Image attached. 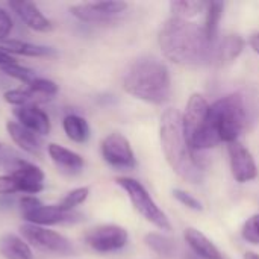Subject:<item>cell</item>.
Wrapping results in <instances>:
<instances>
[{
  "label": "cell",
  "instance_id": "3957f363",
  "mask_svg": "<svg viewBox=\"0 0 259 259\" xmlns=\"http://www.w3.org/2000/svg\"><path fill=\"white\" fill-rule=\"evenodd\" d=\"M123 88L135 99L152 105H164L171 96L170 71L167 65L156 58H140L127 68Z\"/></svg>",
  "mask_w": 259,
  "mask_h": 259
},
{
  "label": "cell",
  "instance_id": "484cf974",
  "mask_svg": "<svg viewBox=\"0 0 259 259\" xmlns=\"http://www.w3.org/2000/svg\"><path fill=\"white\" fill-rule=\"evenodd\" d=\"M27 88H30L33 93H36L44 102L52 100V99L58 94V91H59L58 85H56L53 80L46 79V77H39V76H38L32 83H29Z\"/></svg>",
  "mask_w": 259,
  "mask_h": 259
},
{
  "label": "cell",
  "instance_id": "ffe728a7",
  "mask_svg": "<svg viewBox=\"0 0 259 259\" xmlns=\"http://www.w3.org/2000/svg\"><path fill=\"white\" fill-rule=\"evenodd\" d=\"M188 246L193 249V252L196 255H199L203 259H223V255L220 253V250L215 247V244L206 237L203 235L200 231L194 229V228H188L185 229L184 234Z\"/></svg>",
  "mask_w": 259,
  "mask_h": 259
},
{
  "label": "cell",
  "instance_id": "ac0fdd59",
  "mask_svg": "<svg viewBox=\"0 0 259 259\" xmlns=\"http://www.w3.org/2000/svg\"><path fill=\"white\" fill-rule=\"evenodd\" d=\"M47 152H49V156L52 158V161L55 162V165L67 175H76L83 168V158L79 153L64 147V146L52 143V144H49Z\"/></svg>",
  "mask_w": 259,
  "mask_h": 259
},
{
  "label": "cell",
  "instance_id": "8d00e7d4",
  "mask_svg": "<svg viewBox=\"0 0 259 259\" xmlns=\"http://www.w3.org/2000/svg\"><path fill=\"white\" fill-rule=\"evenodd\" d=\"M0 149H2V144H0Z\"/></svg>",
  "mask_w": 259,
  "mask_h": 259
},
{
  "label": "cell",
  "instance_id": "2e32d148",
  "mask_svg": "<svg viewBox=\"0 0 259 259\" xmlns=\"http://www.w3.org/2000/svg\"><path fill=\"white\" fill-rule=\"evenodd\" d=\"M6 131L12 141L26 153L33 155V156H41L42 155V141L41 137L36 135L35 132L26 129L17 121H8L6 123Z\"/></svg>",
  "mask_w": 259,
  "mask_h": 259
},
{
  "label": "cell",
  "instance_id": "5bb4252c",
  "mask_svg": "<svg viewBox=\"0 0 259 259\" xmlns=\"http://www.w3.org/2000/svg\"><path fill=\"white\" fill-rule=\"evenodd\" d=\"M8 6L14 11V14L32 30L36 32H50L53 24L52 21L39 11V8L32 2H9Z\"/></svg>",
  "mask_w": 259,
  "mask_h": 259
},
{
  "label": "cell",
  "instance_id": "7c38bea8",
  "mask_svg": "<svg viewBox=\"0 0 259 259\" xmlns=\"http://www.w3.org/2000/svg\"><path fill=\"white\" fill-rule=\"evenodd\" d=\"M23 219L29 225L35 226H52V225H73L79 223L83 215L76 211H64L58 205H38L32 211L23 212Z\"/></svg>",
  "mask_w": 259,
  "mask_h": 259
},
{
  "label": "cell",
  "instance_id": "f1b7e54d",
  "mask_svg": "<svg viewBox=\"0 0 259 259\" xmlns=\"http://www.w3.org/2000/svg\"><path fill=\"white\" fill-rule=\"evenodd\" d=\"M146 243L152 250H155L156 253L164 255V256H170L175 252L173 241L168 240L167 237H162V235H158V234H149L146 237Z\"/></svg>",
  "mask_w": 259,
  "mask_h": 259
},
{
  "label": "cell",
  "instance_id": "836d02e7",
  "mask_svg": "<svg viewBox=\"0 0 259 259\" xmlns=\"http://www.w3.org/2000/svg\"><path fill=\"white\" fill-rule=\"evenodd\" d=\"M15 62H17V59H15L12 55H9V53H6V52L0 50V68H2V67H5V65L15 64Z\"/></svg>",
  "mask_w": 259,
  "mask_h": 259
},
{
  "label": "cell",
  "instance_id": "5b68a950",
  "mask_svg": "<svg viewBox=\"0 0 259 259\" xmlns=\"http://www.w3.org/2000/svg\"><path fill=\"white\" fill-rule=\"evenodd\" d=\"M115 182H117L118 187H121L124 190V193L127 194L131 203L134 205V208L149 223L156 226L159 231H164V232L171 231V223H170L168 217L156 205V202L152 199V196L147 193V190L138 181H135L132 178H118Z\"/></svg>",
  "mask_w": 259,
  "mask_h": 259
},
{
  "label": "cell",
  "instance_id": "30bf717a",
  "mask_svg": "<svg viewBox=\"0 0 259 259\" xmlns=\"http://www.w3.org/2000/svg\"><path fill=\"white\" fill-rule=\"evenodd\" d=\"M103 159L114 168L132 170L137 165V159L131 143L121 134H109L105 137L100 146Z\"/></svg>",
  "mask_w": 259,
  "mask_h": 259
},
{
  "label": "cell",
  "instance_id": "d6a6232c",
  "mask_svg": "<svg viewBox=\"0 0 259 259\" xmlns=\"http://www.w3.org/2000/svg\"><path fill=\"white\" fill-rule=\"evenodd\" d=\"M12 18L11 15L8 14V11H5L2 6H0V39H5V38H9V33L12 30Z\"/></svg>",
  "mask_w": 259,
  "mask_h": 259
},
{
  "label": "cell",
  "instance_id": "8fae6325",
  "mask_svg": "<svg viewBox=\"0 0 259 259\" xmlns=\"http://www.w3.org/2000/svg\"><path fill=\"white\" fill-rule=\"evenodd\" d=\"M20 185V191L26 194H36L44 188V173L35 164L20 158L18 155L5 167Z\"/></svg>",
  "mask_w": 259,
  "mask_h": 259
},
{
  "label": "cell",
  "instance_id": "6da1fadb",
  "mask_svg": "<svg viewBox=\"0 0 259 259\" xmlns=\"http://www.w3.org/2000/svg\"><path fill=\"white\" fill-rule=\"evenodd\" d=\"M215 41L205 35L203 26L176 17L162 24L158 36L164 56L181 65H214Z\"/></svg>",
  "mask_w": 259,
  "mask_h": 259
},
{
  "label": "cell",
  "instance_id": "603a6c76",
  "mask_svg": "<svg viewBox=\"0 0 259 259\" xmlns=\"http://www.w3.org/2000/svg\"><path fill=\"white\" fill-rule=\"evenodd\" d=\"M223 9H225V3L222 2H209L206 5L203 30L211 41H215L219 38V24L223 17Z\"/></svg>",
  "mask_w": 259,
  "mask_h": 259
},
{
  "label": "cell",
  "instance_id": "7402d4cb",
  "mask_svg": "<svg viewBox=\"0 0 259 259\" xmlns=\"http://www.w3.org/2000/svg\"><path fill=\"white\" fill-rule=\"evenodd\" d=\"M62 127H64L65 135L74 143H80V144L87 143L90 135H91V131H90L87 120L82 118L80 115H76V114L67 115L62 121Z\"/></svg>",
  "mask_w": 259,
  "mask_h": 259
},
{
  "label": "cell",
  "instance_id": "4fadbf2b",
  "mask_svg": "<svg viewBox=\"0 0 259 259\" xmlns=\"http://www.w3.org/2000/svg\"><path fill=\"white\" fill-rule=\"evenodd\" d=\"M228 152H229L232 176L235 178L237 182L246 184L258 176V167L253 159V155L243 143L240 141L231 143L228 146Z\"/></svg>",
  "mask_w": 259,
  "mask_h": 259
},
{
  "label": "cell",
  "instance_id": "52a82bcc",
  "mask_svg": "<svg viewBox=\"0 0 259 259\" xmlns=\"http://www.w3.org/2000/svg\"><path fill=\"white\" fill-rule=\"evenodd\" d=\"M20 232L26 243H30L33 247L42 252L61 255V256H68L74 253V246L71 244V241L64 235H61L59 232L29 223L23 225L20 228Z\"/></svg>",
  "mask_w": 259,
  "mask_h": 259
},
{
  "label": "cell",
  "instance_id": "ba28073f",
  "mask_svg": "<svg viewBox=\"0 0 259 259\" xmlns=\"http://www.w3.org/2000/svg\"><path fill=\"white\" fill-rule=\"evenodd\" d=\"M127 9L126 2H85L70 8V12L83 23L103 24L111 23L124 14Z\"/></svg>",
  "mask_w": 259,
  "mask_h": 259
},
{
  "label": "cell",
  "instance_id": "8992f818",
  "mask_svg": "<svg viewBox=\"0 0 259 259\" xmlns=\"http://www.w3.org/2000/svg\"><path fill=\"white\" fill-rule=\"evenodd\" d=\"M208 111H209V103L202 94L196 93L190 97L187 109L182 114L184 132H185L188 144L191 146L194 152L203 150Z\"/></svg>",
  "mask_w": 259,
  "mask_h": 259
},
{
  "label": "cell",
  "instance_id": "e575fe53",
  "mask_svg": "<svg viewBox=\"0 0 259 259\" xmlns=\"http://www.w3.org/2000/svg\"><path fill=\"white\" fill-rule=\"evenodd\" d=\"M249 44H250V47L256 52L259 55V32L256 33H253L252 36H250V39H249Z\"/></svg>",
  "mask_w": 259,
  "mask_h": 259
},
{
  "label": "cell",
  "instance_id": "d4e9b609",
  "mask_svg": "<svg viewBox=\"0 0 259 259\" xmlns=\"http://www.w3.org/2000/svg\"><path fill=\"white\" fill-rule=\"evenodd\" d=\"M206 2H197V0H179V2H170V11L173 12V17L188 20L200 12L206 11Z\"/></svg>",
  "mask_w": 259,
  "mask_h": 259
},
{
  "label": "cell",
  "instance_id": "4dcf8cb0",
  "mask_svg": "<svg viewBox=\"0 0 259 259\" xmlns=\"http://www.w3.org/2000/svg\"><path fill=\"white\" fill-rule=\"evenodd\" d=\"M173 196H175L184 206H187V208H190V209H194V211H202V209H203V208H202V203H200L193 194H190V193H187V191H184V190H179V188L173 190Z\"/></svg>",
  "mask_w": 259,
  "mask_h": 259
},
{
  "label": "cell",
  "instance_id": "277c9868",
  "mask_svg": "<svg viewBox=\"0 0 259 259\" xmlns=\"http://www.w3.org/2000/svg\"><path fill=\"white\" fill-rule=\"evenodd\" d=\"M247 114L241 94H228L209 105L203 150L215 147L220 143L238 141L246 129Z\"/></svg>",
  "mask_w": 259,
  "mask_h": 259
},
{
  "label": "cell",
  "instance_id": "d6986e66",
  "mask_svg": "<svg viewBox=\"0 0 259 259\" xmlns=\"http://www.w3.org/2000/svg\"><path fill=\"white\" fill-rule=\"evenodd\" d=\"M0 50H3V52H6L9 55H23V56H30V58L56 56V52L52 47L39 46V44H32V42L15 39V38L0 39Z\"/></svg>",
  "mask_w": 259,
  "mask_h": 259
},
{
  "label": "cell",
  "instance_id": "f546056e",
  "mask_svg": "<svg viewBox=\"0 0 259 259\" xmlns=\"http://www.w3.org/2000/svg\"><path fill=\"white\" fill-rule=\"evenodd\" d=\"M241 235L246 241L252 244H259V214L252 215L243 226Z\"/></svg>",
  "mask_w": 259,
  "mask_h": 259
},
{
  "label": "cell",
  "instance_id": "cb8c5ba5",
  "mask_svg": "<svg viewBox=\"0 0 259 259\" xmlns=\"http://www.w3.org/2000/svg\"><path fill=\"white\" fill-rule=\"evenodd\" d=\"M3 97H5V102H8L9 105H12L15 108L30 106V105L38 106L39 103H44V100L27 87L26 88H18V90H9V91L5 93Z\"/></svg>",
  "mask_w": 259,
  "mask_h": 259
},
{
  "label": "cell",
  "instance_id": "4316f807",
  "mask_svg": "<svg viewBox=\"0 0 259 259\" xmlns=\"http://www.w3.org/2000/svg\"><path fill=\"white\" fill-rule=\"evenodd\" d=\"M90 196V188L88 187H80L76 190H71L70 193H67L61 202L58 203V206L64 211H74L76 206L82 205Z\"/></svg>",
  "mask_w": 259,
  "mask_h": 259
},
{
  "label": "cell",
  "instance_id": "9a60e30c",
  "mask_svg": "<svg viewBox=\"0 0 259 259\" xmlns=\"http://www.w3.org/2000/svg\"><path fill=\"white\" fill-rule=\"evenodd\" d=\"M14 115H15V118L18 120V123L21 126H24L26 129H29L32 132H35L39 137L47 135L52 131L50 118H49L47 112H44L39 106L30 105V106L15 108Z\"/></svg>",
  "mask_w": 259,
  "mask_h": 259
},
{
  "label": "cell",
  "instance_id": "d590c367",
  "mask_svg": "<svg viewBox=\"0 0 259 259\" xmlns=\"http://www.w3.org/2000/svg\"><path fill=\"white\" fill-rule=\"evenodd\" d=\"M244 259H259V255L255 253V252H246L244 253Z\"/></svg>",
  "mask_w": 259,
  "mask_h": 259
},
{
  "label": "cell",
  "instance_id": "9c48e42d",
  "mask_svg": "<svg viewBox=\"0 0 259 259\" xmlns=\"http://www.w3.org/2000/svg\"><path fill=\"white\" fill-rule=\"evenodd\" d=\"M85 243L88 247L99 253H108L123 249L127 244L129 235L127 231L117 225H100L90 229L85 237Z\"/></svg>",
  "mask_w": 259,
  "mask_h": 259
},
{
  "label": "cell",
  "instance_id": "44dd1931",
  "mask_svg": "<svg viewBox=\"0 0 259 259\" xmlns=\"http://www.w3.org/2000/svg\"><path fill=\"white\" fill-rule=\"evenodd\" d=\"M0 255L5 259H33L29 244L14 234H3L0 237Z\"/></svg>",
  "mask_w": 259,
  "mask_h": 259
},
{
  "label": "cell",
  "instance_id": "e0dca14e",
  "mask_svg": "<svg viewBox=\"0 0 259 259\" xmlns=\"http://www.w3.org/2000/svg\"><path fill=\"white\" fill-rule=\"evenodd\" d=\"M244 39L240 35L228 33L219 36L215 41V52H214V65H228L234 62L244 49Z\"/></svg>",
  "mask_w": 259,
  "mask_h": 259
},
{
  "label": "cell",
  "instance_id": "7a4b0ae2",
  "mask_svg": "<svg viewBox=\"0 0 259 259\" xmlns=\"http://www.w3.org/2000/svg\"><path fill=\"white\" fill-rule=\"evenodd\" d=\"M159 135L165 159L173 171L191 184H200L205 178L203 167L196 156L197 152L187 141L182 114L178 109L168 108L162 112Z\"/></svg>",
  "mask_w": 259,
  "mask_h": 259
},
{
  "label": "cell",
  "instance_id": "1f68e13d",
  "mask_svg": "<svg viewBox=\"0 0 259 259\" xmlns=\"http://www.w3.org/2000/svg\"><path fill=\"white\" fill-rule=\"evenodd\" d=\"M15 193H21L17 179L11 175L0 176V194L8 196V194H15Z\"/></svg>",
  "mask_w": 259,
  "mask_h": 259
},
{
  "label": "cell",
  "instance_id": "83f0119b",
  "mask_svg": "<svg viewBox=\"0 0 259 259\" xmlns=\"http://www.w3.org/2000/svg\"><path fill=\"white\" fill-rule=\"evenodd\" d=\"M2 71L5 73V74H8L9 77H12V79H15V80H18V82H23V83H26V85H29V83H32L38 76H36V73L33 71V70H30V68H27V67H23V65H20V64H11V65H5V67H2Z\"/></svg>",
  "mask_w": 259,
  "mask_h": 259
}]
</instances>
